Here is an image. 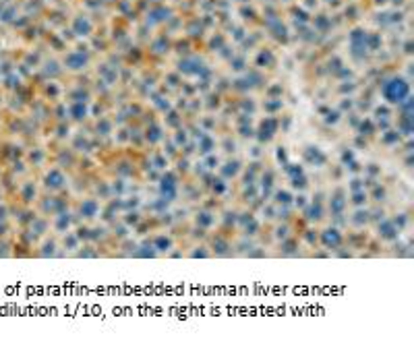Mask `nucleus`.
Here are the masks:
<instances>
[{
    "label": "nucleus",
    "instance_id": "obj_14",
    "mask_svg": "<svg viewBox=\"0 0 414 362\" xmlns=\"http://www.w3.org/2000/svg\"><path fill=\"white\" fill-rule=\"evenodd\" d=\"M292 201H294V193H292L290 188H276L274 193V203L276 205H290Z\"/></svg>",
    "mask_w": 414,
    "mask_h": 362
},
{
    "label": "nucleus",
    "instance_id": "obj_17",
    "mask_svg": "<svg viewBox=\"0 0 414 362\" xmlns=\"http://www.w3.org/2000/svg\"><path fill=\"white\" fill-rule=\"evenodd\" d=\"M352 199H348V203H352L354 207H365L367 201H369V193L365 190H354V193H350Z\"/></svg>",
    "mask_w": 414,
    "mask_h": 362
},
{
    "label": "nucleus",
    "instance_id": "obj_1",
    "mask_svg": "<svg viewBox=\"0 0 414 362\" xmlns=\"http://www.w3.org/2000/svg\"><path fill=\"white\" fill-rule=\"evenodd\" d=\"M42 186L48 193H63L66 186V174L60 166H52L46 170V174L42 178Z\"/></svg>",
    "mask_w": 414,
    "mask_h": 362
},
{
    "label": "nucleus",
    "instance_id": "obj_12",
    "mask_svg": "<svg viewBox=\"0 0 414 362\" xmlns=\"http://www.w3.org/2000/svg\"><path fill=\"white\" fill-rule=\"evenodd\" d=\"M232 253V244H230V240L226 236H222L218 234L214 238V244H211V255H220V257H224V255H230Z\"/></svg>",
    "mask_w": 414,
    "mask_h": 362
},
{
    "label": "nucleus",
    "instance_id": "obj_20",
    "mask_svg": "<svg viewBox=\"0 0 414 362\" xmlns=\"http://www.w3.org/2000/svg\"><path fill=\"white\" fill-rule=\"evenodd\" d=\"M261 186H263V190L267 188V193L274 188V172H271V170H265V172H263V178H261Z\"/></svg>",
    "mask_w": 414,
    "mask_h": 362
},
{
    "label": "nucleus",
    "instance_id": "obj_24",
    "mask_svg": "<svg viewBox=\"0 0 414 362\" xmlns=\"http://www.w3.org/2000/svg\"><path fill=\"white\" fill-rule=\"evenodd\" d=\"M292 203H294L296 207H307L309 201H307V197H305V195H294V201H292Z\"/></svg>",
    "mask_w": 414,
    "mask_h": 362
},
{
    "label": "nucleus",
    "instance_id": "obj_6",
    "mask_svg": "<svg viewBox=\"0 0 414 362\" xmlns=\"http://www.w3.org/2000/svg\"><path fill=\"white\" fill-rule=\"evenodd\" d=\"M377 236H379L381 240H385V242H393V240L400 238V230L393 226L391 219H385V217H383L381 224L377 226Z\"/></svg>",
    "mask_w": 414,
    "mask_h": 362
},
{
    "label": "nucleus",
    "instance_id": "obj_13",
    "mask_svg": "<svg viewBox=\"0 0 414 362\" xmlns=\"http://www.w3.org/2000/svg\"><path fill=\"white\" fill-rule=\"evenodd\" d=\"M369 222H371V211H369V209H365V207H356L354 211H352V215H350V224H352V226H356V228L360 230V228H365Z\"/></svg>",
    "mask_w": 414,
    "mask_h": 362
},
{
    "label": "nucleus",
    "instance_id": "obj_22",
    "mask_svg": "<svg viewBox=\"0 0 414 362\" xmlns=\"http://www.w3.org/2000/svg\"><path fill=\"white\" fill-rule=\"evenodd\" d=\"M391 222H393V226H396L400 232H402L404 226H406V222H408V215H406V213H396V217H393Z\"/></svg>",
    "mask_w": 414,
    "mask_h": 362
},
{
    "label": "nucleus",
    "instance_id": "obj_10",
    "mask_svg": "<svg viewBox=\"0 0 414 362\" xmlns=\"http://www.w3.org/2000/svg\"><path fill=\"white\" fill-rule=\"evenodd\" d=\"M151 248H154L156 253L164 255V253H168L170 248H174V238L168 236V234H156L154 242H151Z\"/></svg>",
    "mask_w": 414,
    "mask_h": 362
},
{
    "label": "nucleus",
    "instance_id": "obj_8",
    "mask_svg": "<svg viewBox=\"0 0 414 362\" xmlns=\"http://www.w3.org/2000/svg\"><path fill=\"white\" fill-rule=\"evenodd\" d=\"M79 215L83 219H96L99 215V203L96 199H83L79 203Z\"/></svg>",
    "mask_w": 414,
    "mask_h": 362
},
{
    "label": "nucleus",
    "instance_id": "obj_15",
    "mask_svg": "<svg viewBox=\"0 0 414 362\" xmlns=\"http://www.w3.org/2000/svg\"><path fill=\"white\" fill-rule=\"evenodd\" d=\"M214 222H216V215L209 213V211H199V213L195 215V224H197L201 230L211 228V224H214Z\"/></svg>",
    "mask_w": 414,
    "mask_h": 362
},
{
    "label": "nucleus",
    "instance_id": "obj_18",
    "mask_svg": "<svg viewBox=\"0 0 414 362\" xmlns=\"http://www.w3.org/2000/svg\"><path fill=\"white\" fill-rule=\"evenodd\" d=\"M288 236H290V226L286 222L284 224H278L274 228V238L278 240V242H280V240H284V238H288Z\"/></svg>",
    "mask_w": 414,
    "mask_h": 362
},
{
    "label": "nucleus",
    "instance_id": "obj_23",
    "mask_svg": "<svg viewBox=\"0 0 414 362\" xmlns=\"http://www.w3.org/2000/svg\"><path fill=\"white\" fill-rule=\"evenodd\" d=\"M197 248H199V250H191L189 257H209V255H211V250H207L205 244H199Z\"/></svg>",
    "mask_w": 414,
    "mask_h": 362
},
{
    "label": "nucleus",
    "instance_id": "obj_5",
    "mask_svg": "<svg viewBox=\"0 0 414 362\" xmlns=\"http://www.w3.org/2000/svg\"><path fill=\"white\" fill-rule=\"evenodd\" d=\"M236 222H238V226H240V230L245 232L247 236H257V232H259V228H261V224H259V219L251 213V211H245V213H240V215H236Z\"/></svg>",
    "mask_w": 414,
    "mask_h": 362
},
{
    "label": "nucleus",
    "instance_id": "obj_11",
    "mask_svg": "<svg viewBox=\"0 0 414 362\" xmlns=\"http://www.w3.org/2000/svg\"><path fill=\"white\" fill-rule=\"evenodd\" d=\"M35 197H37V188H35V182H32V180H27V182L19 186V199H21L25 205H32Z\"/></svg>",
    "mask_w": 414,
    "mask_h": 362
},
{
    "label": "nucleus",
    "instance_id": "obj_21",
    "mask_svg": "<svg viewBox=\"0 0 414 362\" xmlns=\"http://www.w3.org/2000/svg\"><path fill=\"white\" fill-rule=\"evenodd\" d=\"M151 166H156V168H159V170H166V166H168V157H166V153H156V155H154V162H151Z\"/></svg>",
    "mask_w": 414,
    "mask_h": 362
},
{
    "label": "nucleus",
    "instance_id": "obj_16",
    "mask_svg": "<svg viewBox=\"0 0 414 362\" xmlns=\"http://www.w3.org/2000/svg\"><path fill=\"white\" fill-rule=\"evenodd\" d=\"M42 248L44 250H37V257H54L56 255V248H58V242L56 240H50V238H46L44 240V244H42Z\"/></svg>",
    "mask_w": 414,
    "mask_h": 362
},
{
    "label": "nucleus",
    "instance_id": "obj_7",
    "mask_svg": "<svg viewBox=\"0 0 414 362\" xmlns=\"http://www.w3.org/2000/svg\"><path fill=\"white\" fill-rule=\"evenodd\" d=\"M70 224H73V215L68 213V211H58L54 213V219H52V228L56 234H64L70 230Z\"/></svg>",
    "mask_w": 414,
    "mask_h": 362
},
{
    "label": "nucleus",
    "instance_id": "obj_3",
    "mask_svg": "<svg viewBox=\"0 0 414 362\" xmlns=\"http://www.w3.org/2000/svg\"><path fill=\"white\" fill-rule=\"evenodd\" d=\"M348 207V195H346V190L342 188V186H336L334 190H331V195H329V201H327V211L331 215H344V211Z\"/></svg>",
    "mask_w": 414,
    "mask_h": 362
},
{
    "label": "nucleus",
    "instance_id": "obj_9",
    "mask_svg": "<svg viewBox=\"0 0 414 362\" xmlns=\"http://www.w3.org/2000/svg\"><path fill=\"white\" fill-rule=\"evenodd\" d=\"M220 170V174L224 180H230V178H236L240 172H242V164L238 162V159H226L222 166H218Z\"/></svg>",
    "mask_w": 414,
    "mask_h": 362
},
{
    "label": "nucleus",
    "instance_id": "obj_19",
    "mask_svg": "<svg viewBox=\"0 0 414 362\" xmlns=\"http://www.w3.org/2000/svg\"><path fill=\"white\" fill-rule=\"evenodd\" d=\"M27 159L32 164H42L46 159V151H44V149H32V151L27 153Z\"/></svg>",
    "mask_w": 414,
    "mask_h": 362
},
{
    "label": "nucleus",
    "instance_id": "obj_25",
    "mask_svg": "<svg viewBox=\"0 0 414 362\" xmlns=\"http://www.w3.org/2000/svg\"><path fill=\"white\" fill-rule=\"evenodd\" d=\"M6 217H8V205L2 203L0 205V219H6Z\"/></svg>",
    "mask_w": 414,
    "mask_h": 362
},
{
    "label": "nucleus",
    "instance_id": "obj_4",
    "mask_svg": "<svg viewBox=\"0 0 414 362\" xmlns=\"http://www.w3.org/2000/svg\"><path fill=\"white\" fill-rule=\"evenodd\" d=\"M302 164L311 166V168H323L327 164V153L323 151V149L311 145L307 149H302Z\"/></svg>",
    "mask_w": 414,
    "mask_h": 362
},
{
    "label": "nucleus",
    "instance_id": "obj_2",
    "mask_svg": "<svg viewBox=\"0 0 414 362\" xmlns=\"http://www.w3.org/2000/svg\"><path fill=\"white\" fill-rule=\"evenodd\" d=\"M344 242H346V236L342 234V230L336 226H325L319 232V244L327 250H338L344 246Z\"/></svg>",
    "mask_w": 414,
    "mask_h": 362
}]
</instances>
